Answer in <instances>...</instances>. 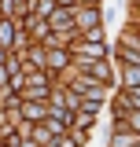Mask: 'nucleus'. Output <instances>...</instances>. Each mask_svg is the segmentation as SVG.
<instances>
[{
	"label": "nucleus",
	"mask_w": 140,
	"mask_h": 147,
	"mask_svg": "<svg viewBox=\"0 0 140 147\" xmlns=\"http://www.w3.org/2000/svg\"><path fill=\"white\" fill-rule=\"evenodd\" d=\"M59 147H74V144H70V140H63V144H59Z\"/></svg>",
	"instance_id": "nucleus-1"
}]
</instances>
